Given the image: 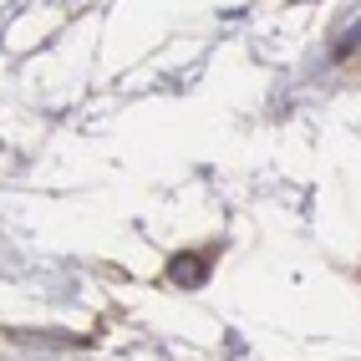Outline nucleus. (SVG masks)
Instances as JSON below:
<instances>
[{
  "label": "nucleus",
  "instance_id": "f257e3e1",
  "mask_svg": "<svg viewBox=\"0 0 361 361\" xmlns=\"http://www.w3.org/2000/svg\"><path fill=\"white\" fill-rule=\"evenodd\" d=\"M173 280H178V285H199V280H204L199 255H178V259H173Z\"/></svg>",
  "mask_w": 361,
  "mask_h": 361
}]
</instances>
